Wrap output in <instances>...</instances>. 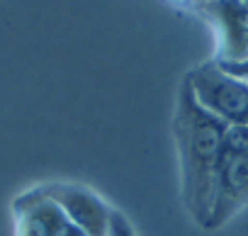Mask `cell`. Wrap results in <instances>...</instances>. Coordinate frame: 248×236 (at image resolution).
<instances>
[{
	"label": "cell",
	"instance_id": "6da1fadb",
	"mask_svg": "<svg viewBox=\"0 0 248 236\" xmlns=\"http://www.w3.org/2000/svg\"><path fill=\"white\" fill-rule=\"evenodd\" d=\"M170 127H173L178 161H180L183 205L190 219L204 229L214 205L217 173L224 154L226 125L197 102L190 83L183 78L175 97V112H173Z\"/></svg>",
	"mask_w": 248,
	"mask_h": 236
},
{
	"label": "cell",
	"instance_id": "7a4b0ae2",
	"mask_svg": "<svg viewBox=\"0 0 248 236\" xmlns=\"http://www.w3.org/2000/svg\"><path fill=\"white\" fill-rule=\"evenodd\" d=\"M197 102L226 127H248V83L229 76L217 61H204L185 73Z\"/></svg>",
	"mask_w": 248,
	"mask_h": 236
},
{
	"label": "cell",
	"instance_id": "3957f363",
	"mask_svg": "<svg viewBox=\"0 0 248 236\" xmlns=\"http://www.w3.org/2000/svg\"><path fill=\"white\" fill-rule=\"evenodd\" d=\"M217 30V63L248 61V5L243 0H200L195 3Z\"/></svg>",
	"mask_w": 248,
	"mask_h": 236
},
{
	"label": "cell",
	"instance_id": "277c9868",
	"mask_svg": "<svg viewBox=\"0 0 248 236\" xmlns=\"http://www.w3.org/2000/svg\"><path fill=\"white\" fill-rule=\"evenodd\" d=\"M46 200H51L66 219L78 226L85 236H109L112 209L88 188L73 183H56L39 190Z\"/></svg>",
	"mask_w": 248,
	"mask_h": 236
},
{
	"label": "cell",
	"instance_id": "5b68a950",
	"mask_svg": "<svg viewBox=\"0 0 248 236\" xmlns=\"http://www.w3.org/2000/svg\"><path fill=\"white\" fill-rule=\"evenodd\" d=\"M246 205H248V154H221L214 205L204 231L221 229Z\"/></svg>",
	"mask_w": 248,
	"mask_h": 236
},
{
	"label": "cell",
	"instance_id": "8992f818",
	"mask_svg": "<svg viewBox=\"0 0 248 236\" xmlns=\"http://www.w3.org/2000/svg\"><path fill=\"white\" fill-rule=\"evenodd\" d=\"M224 154H248V127H226Z\"/></svg>",
	"mask_w": 248,
	"mask_h": 236
},
{
	"label": "cell",
	"instance_id": "52a82bcc",
	"mask_svg": "<svg viewBox=\"0 0 248 236\" xmlns=\"http://www.w3.org/2000/svg\"><path fill=\"white\" fill-rule=\"evenodd\" d=\"M109 236H137L132 224L127 221V217H124L122 212L112 209V219H109Z\"/></svg>",
	"mask_w": 248,
	"mask_h": 236
},
{
	"label": "cell",
	"instance_id": "ba28073f",
	"mask_svg": "<svg viewBox=\"0 0 248 236\" xmlns=\"http://www.w3.org/2000/svg\"><path fill=\"white\" fill-rule=\"evenodd\" d=\"M221 66V63H219ZM229 76H233V78H241V80H246L248 83V61H241V63H226V66H221Z\"/></svg>",
	"mask_w": 248,
	"mask_h": 236
},
{
	"label": "cell",
	"instance_id": "9c48e42d",
	"mask_svg": "<svg viewBox=\"0 0 248 236\" xmlns=\"http://www.w3.org/2000/svg\"><path fill=\"white\" fill-rule=\"evenodd\" d=\"M59 236H85V234H83V231H80L78 226H73V224L68 221V224H66V226H63V229L59 231Z\"/></svg>",
	"mask_w": 248,
	"mask_h": 236
},
{
	"label": "cell",
	"instance_id": "30bf717a",
	"mask_svg": "<svg viewBox=\"0 0 248 236\" xmlns=\"http://www.w3.org/2000/svg\"><path fill=\"white\" fill-rule=\"evenodd\" d=\"M173 3H178V5H195L197 0H173Z\"/></svg>",
	"mask_w": 248,
	"mask_h": 236
},
{
	"label": "cell",
	"instance_id": "8fae6325",
	"mask_svg": "<svg viewBox=\"0 0 248 236\" xmlns=\"http://www.w3.org/2000/svg\"><path fill=\"white\" fill-rule=\"evenodd\" d=\"M243 3H246V5H248V0H243Z\"/></svg>",
	"mask_w": 248,
	"mask_h": 236
},
{
	"label": "cell",
	"instance_id": "7c38bea8",
	"mask_svg": "<svg viewBox=\"0 0 248 236\" xmlns=\"http://www.w3.org/2000/svg\"><path fill=\"white\" fill-rule=\"evenodd\" d=\"M197 3H200V0H197Z\"/></svg>",
	"mask_w": 248,
	"mask_h": 236
}]
</instances>
